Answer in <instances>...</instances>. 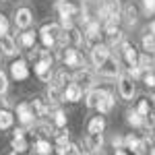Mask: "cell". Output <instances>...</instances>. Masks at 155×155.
<instances>
[{"label":"cell","instance_id":"cell-1","mask_svg":"<svg viewBox=\"0 0 155 155\" xmlns=\"http://www.w3.org/2000/svg\"><path fill=\"white\" fill-rule=\"evenodd\" d=\"M107 60H110V46H106V44H95L91 48V62L95 64L97 68H101Z\"/></svg>","mask_w":155,"mask_h":155},{"label":"cell","instance_id":"cell-2","mask_svg":"<svg viewBox=\"0 0 155 155\" xmlns=\"http://www.w3.org/2000/svg\"><path fill=\"white\" fill-rule=\"evenodd\" d=\"M118 91L122 99H132L134 95V79H130L128 74H120L118 77Z\"/></svg>","mask_w":155,"mask_h":155},{"label":"cell","instance_id":"cell-3","mask_svg":"<svg viewBox=\"0 0 155 155\" xmlns=\"http://www.w3.org/2000/svg\"><path fill=\"white\" fill-rule=\"evenodd\" d=\"M35 74L41 81H50L52 79V58L48 54H44V58L35 64Z\"/></svg>","mask_w":155,"mask_h":155},{"label":"cell","instance_id":"cell-4","mask_svg":"<svg viewBox=\"0 0 155 155\" xmlns=\"http://www.w3.org/2000/svg\"><path fill=\"white\" fill-rule=\"evenodd\" d=\"M17 118H19L21 124L31 126L33 120H35V114H33V110H31V104H19V106H17Z\"/></svg>","mask_w":155,"mask_h":155},{"label":"cell","instance_id":"cell-5","mask_svg":"<svg viewBox=\"0 0 155 155\" xmlns=\"http://www.w3.org/2000/svg\"><path fill=\"white\" fill-rule=\"evenodd\" d=\"M64 64L72 66V68H81V66H85V60L77 50L68 46V48H64Z\"/></svg>","mask_w":155,"mask_h":155},{"label":"cell","instance_id":"cell-6","mask_svg":"<svg viewBox=\"0 0 155 155\" xmlns=\"http://www.w3.org/2000/svg\"><path fill=\"white\" fill-rule=\"evenodd\" d=\"M81 99H83V89L77 83H71V85L64 87V91H62V101L74 104V101H81Z\"/></svg>","mask_w":155,"mask_h":155},{"label":"cell","instance_id":"cell-7","mask_svg":"<svg viewBox=\"0 0 155 155\" xmlns=\"http://www.w3.org/2000/svg\"><path fill=\"white\" fill-rule=\"evenodd\" d=\"M72 81L79 85L81 89H91L93 87V74L89 71H85V68H79V71L72 74Z\"/></svg>","mask_w":155,"mask_h":155},{"label":"cell","instance_id":"cell-8","mask_svg":"<svg viewBox=\"0 0 155 155\" xmlns=\"http://www.w3.org/2000/svg\"><path fill=\"white\" fill-rule=\"evenodd\" d=\"M31 23H33V15H31L29 8H19L15 12V25L19 29H29Z\"/></svg>","mask_w":155,"mask_h":155},{"label":"cell","instance_id":"cell-9","mask_svg":"<svg viewBox=\"0 0 155 155\" xmlns=\"http://www.w3.org/2000/svg\"><path fill=\"white\" fill-rule=\"evenodd\" d=\"M56 11H58L60 19H72V17H77L79 8L74 4H71L68 0H58L56 2Z\"/></svg>","mask_w":155,"mask_h":155},{"label":"cell","instance_id":"cell-10","mask_svg":"<svg viewBox=\"0 0 155 155\" xmlns=\"http://www.w3.org/2000/svg\"><path fill=\"white\" fill-rule=\"evenodd\" d=\"M11 74H12V79H17V81H25V79L29 77V66H27V62H25V60L12 62L11 64Z\"/></svg>","mask_w":155,"mask_h":155},{"label":"cell","instance_id":"cell-11","mask_svg":"<svg viewBox=\"0 0 155 155\" xmlns=\"http://www.w3.org/2000/svg\"><path fill=\"white\" fill-rule=\"evenodd\" d=\"M85 145H87V151H89V153H97V151L101 149V145H104L101 132H89L87 139H85Z\"/></svg>","mask_w":155,"mask_h":155},{"label":"cell","instance_id":"cell-12","mask_svg":"<svg viewBox=\"0 0 155 155\" xmlns=\"http://www.w3.org/2000/svg\"><path fill=\"white\" fill-rule=\"evenodd\" d=\"M104 6L110 12V21H114V23L118 25L120 17H122V4H120V0H104Z\"/></svg>","mask_w":155,"mask_h":155},{"label":"cell","instance_id":"cell-13","mask_svg":"<svg viewBox=\"0 0 155 155\" xmlns=\"http://www.w3.org/2000/svg\"><path fill=\"white\" fill-rule=\"evenodd\" d=\"M0 50H2L4 56H15V54L19 52V50H17V44H15V39H12L8 33L0 35Z\"/></svg>","mask_w":155,"mask_h":155},{"label":"cell","instance_id":"cell-14","mask_svg":"<svg viewBox=\"0 0 155 155\" xmlns=\"http://www.w3.org/2000/svg\"><path fill=\"white\" fill-rule=\"evenodd\" d=\"M99 29H101L99 21H91V23H87V29H85V37H83V39L95 46V41L99 39Z\"/></svg>","mask_w":155,"mask_h":155},{"label":"cell","instance_id":"cell-15","mask_svg":"<svg viewBox=\"0 0 155 155\" xmlns=\"http://www.w3.org/2000/svg\"><path fill=\"white\" fill-rule=\"evenodd\" d=\"M104 93H106V89H91V91L87 93V97H85V106L91 107V110H97V106H99Z\"/></svg>","mask_w":155,"mask_h":155},{"label":"cell","instance_id":"cell-16","mask_svg":"<svg viewBox=\"0 0 155 155\" xmlns=\"http://www.w3.org/2000/svg\"><path fill=\"white\" fill-rule=\"evenodd\" d=\"M122 56H124V60H126L130 66L139 64V54H137V50L132 48L130 44H126V41H122Z\"/></svg>","mask_w":155,"mask_h":155},{"label":"cell","instance_id":"cell-17","mask_svg":"<svg viewBox=\"0 0 155 155\" xmlns=\"http://www.w3.org/2000/svg\"><path fill=\"white\" fill-rule=\"evenodd\" d=\"M64 31V35H66V41H68V46H79V44H83V35L79 33V29L77 27H66V29H62Z\"/></svg>","mask_w":155,"mask_h":155},{"label":"cell","instance_id":"cell-18","mask_svg":"<svg viewBox=\"0 0 155 155\" xmlns=\"http://www.w3.org/2000/svg\"><path fill=\"white\" fill-rule=\"evenodd\" d=\"M99 72L104 74V77H118L120 74V66H118V60H107L106 64L99 68Z\"/></svg>","mask_w":155,"mask_h":155},{"label":"cell","instance_id":"cell-19","mask_svg":"<svg viewBox=\"0 0 155 155\" xmlns=\"http://www.w3.org/2000/svg\"><path fill=\"white\" fill-rule=\"evenodd\" d=\"M122 12H124V23H126V25H130V27H132V25L137 23V19H139V11H137V6H134L132 2H130V4H126Z\"/></svg>","mask_w":155,"mask_h":155},{"label":"cell","instance_id":"cell-20","mask_svg":"<svg viewBox=\"0 0 155 155\" xmlns=\"http://www.w3.org/2000/svg\"><path fill=\"white\" fill-rule=\"evenodd\" d=\"M114 104H116L114 95H112L110 91H106V93H104V97H101V101H99V106H97V110H99L101 114H107V112L114 107Z\"/></svg>","mask_w":155,"mask_h":155},{"label":"cell","instance_id":"cell-21","mask_svg":"<svg viewBox=\"0 0 155 155\" xmlns=\"http://www.w3.org/2000/svg\"><path fill=\"white\" fill-rule=\"evenodd\" d=\"M31 110H33V114L39 116V118L48 116V104H46L44 99H33V101H31Z\"/></svg>","mask_w":155,"mask_h":155},{"label":"cell","instance_id":"cell-22","mask_svg":"<svg viewBox=\"0 0 155 155\" xmlns=\"http://www.w3.org/2000/svg\"><path fill=\"white\" fill-rule=\"evenodd\" d=\"M126 122L132 124V126H137V128H139V126H145V118L137 110H128V112H126Z\"/></svg>","mask_w":155,"mask_h":155},{"label":"cell","instance_id":"cell-23","mask_svg":"<svg viewBox=\"0 0 155 155\" xmlns=\"http://www.w3.org/2000/svg\"><path fill=\"white\" fill-rule=\"evenodd\" d=\"M12 122H15V116H12L8 110H0V130H6L11 128Z\"/></svg>","mask_w":155,"mask_h":155},{"label":"cell","instance_id":"cell-24","mask_svg":"<svg viewBox=\"0 0 155 155\" xmlns=\"http://www.w3.org/2000/svg\"><path fill=\"white\" fill-rule=\"evenodd\" d=\"M104 128H106V120H104V116L91 118V122H89V132H104Z\"/></svg>","mask_w":155,"mask_h":155},{"label":"cell","instance_id":"cell-25","mask_svg":"<svg viewBox=\"0 0 155 155\" xmlns=\"http://www.w3.org/2000/svg\"><path fill=\"white\" fill-rule=\"evenodd\" d=\"M39 33H48V35H52L54 39H58V35L62 33V27L56 25V23H48V25H44V27H41V31H39Z\"/></svg>","mask_w":155,"mask_h":155},{"label":"cell","instance_id":"cell-26","mask_svg":"<svg viewBox=\"0 0 155 155\" xmlns=\"http://www.w3.org/2000/svg\"><path fill=\"white\" fill-rule=\"evenodd\" d=\"M35 153L37 155H50L52 153V145H50V141L39 139V141L35 143Z\"/></svg>","mask_w":155,"mask_h":155},{"label":"cell","instance_id":"cell-27","mask_svg":"<svg viewBox=\"0 0 155 155\" xmlns=\"http://www.w3.org/2000/svg\"><path fill=\"white\" fill-rule=\"evenodd\" d=\"M107 46H122V41H124V35H122V31L116 29V31H112V33H107Z\"/></svg>","mask_w":155,"mask_h":155},{"label":"cell","instance_id":"cell-28","mask_svg":"<svg viewBox=\"0 0 155 155\" xmlns=\"http://www.w3.org/2000/svg\"><path fill=\"white\" fill-rule=\"evenodd\" d=\"M33 44H35V33L33 31H25L21 35V46L23 48H33Z\"/></svg>","mask_w":155,"mask_h":155},{"label":"cell","instance_id":"cell-29","mask_svg":"<svg viewBox=\"0 0 155 155\" xmlns=\"http://www.w3.org/2000/svg\"><path fill=\"white\" fill-rule=\"evenodd\" d=\"M137 112H139L143 118H147V116L151 114V104H149V99H141L139 106H137Z\"/></svg>","mask_w":155,"mask_h":155},{"label":"cell","instance_id":"cell-30","mask_svg":"<svg viewBox=\"0 0 155 155\" xmlns=\"http://www.w3.org/2000/svg\"><path fill=\"white\" fill-rule=\"evenodd\" d=\"M143 50L145 52H153L155 50V35H151V33L143 35Z\"/></svg>","mask_w":155,"mask_h":155},{"label":"cell","instance_id":"cell-31","mask_svg":"<svg viewBox=\"0 0 155 155\" xmlns=\"http://www.w3.org/2000/svg\"><path fill=\"white\" fill-rule=\"evenodd\" d=\"M48 97H50V101H62V91H60V87L50 85L48 87Z\"/></svg>","mask_w":155,"mask_h":155},{"label":"cell","instance_id":"cell-32","mask_svg":"<svg viewBox=\"0 0 155 155\" xmlns=\"http://www.w3.org/2000/svg\"><path fill=\"white\" fill-rule=\"evenodd\" d=\"M12 149H15V153H25L27 151V141L25 139H12Z\"/></svg>","mask_w":155,"mask_h":155},{"label":"cell","instance_id":"cell-33","mask_svg":"<svg viewBox=\"0 0 155 155\" xmlns=\"http://www.w3.org/2000/svg\"><path fill=\"white\" fill-rule=\"evenodd\" d=\"M54 124H56L58 128H64V126H66V114H64L62 110H56V114H54Z\"/></svg>","mask_w":155,"mask_h":155},{"label":"cell","instance_id":"cell-34","mask_svg":"<svg viewBox=\"0 0 155 155\" xmlns=\"http://www.w3.org/2000/svg\"><path fill=\"white\" fill-rule=\"evenodd\" d=\"M147 149H149V143L143 139V141L137 143V147L132 149V153H134V155H147Z\"/></svg>","mask_w":155,"mask_h":155},{"label":"cell","instance_id":"cell-35","mask_svg":"<svg viewBox=\"0 0 155 155\" xmlns=\"http://www.w3.org/2000/svg\"><path fill=\"white\" fill-rule=\"evenodd\" d=\"M137 143H139V139H137L134 134H126V137H124V149L132 151V149L137 147Z\"/></svg>","mask_w":155,"mask_h":155},{"label":"cell","instance_id":"cell-36","mask_svg":"<svg viewBox=\"0 0 155 155\" xmlns=\"http://www.w3.org/2000/svg\"><path fill=\"white\" fill-rule=\"evenodd\" d=\"M66 155H89V153H87V151H83L79 145L68 143V151H66Z\"/></svg>","mask_w":155,"mask_h":155},{"label":"cell","instance_id":"cell-37","mask_svg":"<svg viewBox=\"0 0 155 155\" xmlns=\"http://www.w3.org/2000/svg\"><path fill=\"white\" fill-rule=\"evenodd\" d=\"M68 143H71V141H68V132L66 130L56 132V145H64V147H66Z\"/></svg>","mask_w":155,"mask_h":155},{"label":"cell","instance_id":"cell-38","mask_svg":"<svg viewBox=\"0 0 155 155\" xmlns=\"http://www.w3.org/2000/svg\"><path fill=\"white\" fill-rule=\"evenodd\" d=\"M128 77H130V79H141V77H143V68H141L139 64L130 66V68H128Z\"/></svg>","mask_w":155,"mask_h":155},{"label":"cell","instance_id":"cell-39","mask_svg":"<svg viewBox=\"0 0 155 155\" xmlns=\"http://www.w3.org/2000/svg\"><path fill=\"white\" fill-rule=\"evenodd\" d=\"M4 33H8V21H6V17L0 12V35H4Z\"/></svg>","mask_w":155,"mask_h":155},{"label":"cell","instance_id":"cell-40","mask_svg":"<svg viewBox=\"0 0 155 155\" xmlns=\"http://www.w3.org/2000/svg\"><path fill=\"white\" fill-rule=\"evenodd\" d=\"M8 89V79H6V74L0 71V93H4Z\"/></svg>","mask_w":155,"mask_h":155},{"label":"cell","instance_id":"cell-41","mask_svg":"<svg viewBox=\"0 0 155 155\" xmlns=\"http://www.w3.org/2000/svg\"><path fill=\"white\" fill-rule=\"evenodd\" d=\"M143 81H145L147 87H155V74L149 71V74H145V77H143Z\"/></svg>","mask_w":155,"mask_h":155},{"label":"cell","instance_id":"cell-42","mask_svg":"<svg viewBox=\"0 0 155 155\" xmlns=\"http://www.w3.org/2000/svg\"><path fill=\"white\" fill-rule=\"evenodd\" d=\"M39 130H41V134H46V137L56 134V132H54V128H52V126H48V124H41V126H39Z\"/></svg>","mask_w":155,"mask_h":155},{"label":"cell","instance_id":"cell-43","mask_svg":"<svg viewBox=\"0 0 155 155\" xmlns=\"http://www.w3.org/2000/svg\"><path fill=\"white\" fill-rule=\"evenodd\" d=\"M112 145H114V149H122L124 147V137H114L112 139Z\"/></svg>","mask_w":155,"mask_h":155},{"label":"cell","instance_id":"cell-44","mask_svg":"<svg viewBox=\"0 0 155 155\" xmlns=\"http://www.w3.org/2000/svg\"><path fill=\"white\" fill-rule=\"evenodd\" d=\"M143 6L147 12H155V0H143Z\"/></svg>","mask_w":155,"mask_h":155},{"label":"cell","instance_id":"cell-45","mask_svg":"<svg viewBox=\"0 0 155 155\" xmlns=\"http://www.w3.org/2000/svg\"><path fill=\"white\" fill-rule=\"evenodd\" d=\"M66 151H68V145L64 147V145H56V153L58 155H66Z\"/></svg>","mask_w":155,"mask_h":155},{"label":"cell","instance_id":"cell-46","mask_svg":"<svg viewBox=\"0 0 155 155\" xmlns=\"http://www.w3.org/2000/svg\"><path fill=\"white\" fill-rule=\"evenodd\" d=\"M23 137H25L23 128H17V130H15V139H23Z\"/></svg>","mask_w":155,"mask_h":155},{"label":"cell","instance_id":"cell-47","mask_svg":"<svg viewBox=\"0 0 155 155\" xmlns=\"http://www.w3.org/2000/svg\"><path fill=\"white\" fill-rule=\"evenodd\" d=\"M116 155H128V149H124V147L122 149H116Z\"/></svg>","mask_w":155,"mask_h":155},{"label":"cell","instance_id":"cell-48","mask_svg":"<svg viewBox=\"0 0 155 155\" xmlns=\"http://www.w3.org/2000/svg\"><path fill=\"white\" fill-rule=\"evenodd\" d=\"M149 33L155 35V21H151V25H149Z\"/></svg>","mask_w":155,"mask_h":155},{"label":"cell","instance_id":"cell-49","mask_svg":"<svg viewBox=\"0 0 155 155\" xmlns=\"http://www.w3.org/2000/svg\"><path fill=\"white\" fill-rule=\"evenodd\" d=\"M151 104H153V106H155V95H153V97H151Z\"/></svg>","mask_w":155,"mask_h":155},{"label":"cell","instance_id":"cell-50","mask_svg":"<svg viewBox=\"0 0 155 155\" xmlns=\"http://www.w3.org/2000/svg\"><path fill=\"white\" fill-rule=\"evenodd\" d=\"M8 155H17V153H15V151H12V153H8Z\"/></svg>","mask_w":155,"mask_h":155},{"label":"cell","instance_id":"cell-51","mask_svg":"<svg viewBox=\"0 0 155 155\" xmlns=\"http://www.w3.org/2000/svg\"><path fill=\"white\" fill-rule=\"evenodd\" d=\"M153 153H155V149H153Z\"/></svg>","mask_w":155,"mask_h":155},{"label":"cell","instance_id":"cell-52","mask_svg":"<svg viewBox=\"0 0 155 155\" xmlns=\"http://www.w3.org/2000/svg\"><path fill=\"white\" fill-rule=\"evenodd\" d=\"M151 155H155V153H151Z\"/></svg>","mask_w":155,"mask_h":155},{"label":"cell","instance_id":"cell-53","mask_svg":"<svg viewBox=\"0 0 155 155\" xmlns=\"http://www.w3.org/2000/svg\"><path fill=\"white\" fill-rule=\"evenodd\" d=\"M153 132H155V128H153Z\"/></svg>","mask_w":155,"mask_h":155}]
</instances>
